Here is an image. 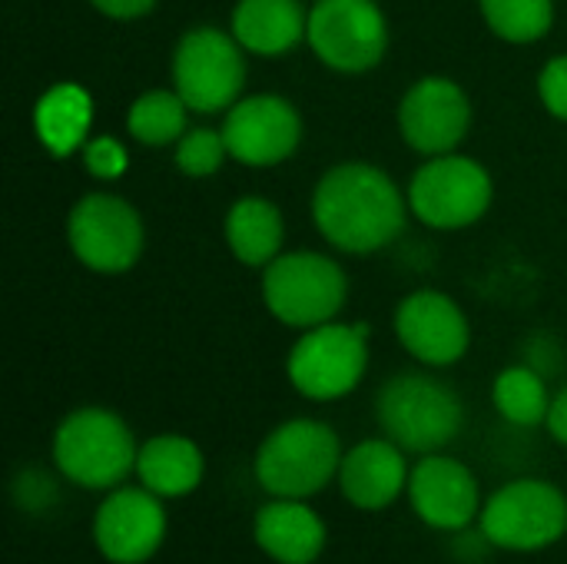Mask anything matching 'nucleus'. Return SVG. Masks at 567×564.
<instances>
[{
	"instance_id": "f257e3e1",
	"label": "nucleus",
	"mask_w": 567,
	"mask_h": 564,
	"mask_svg": "<svg viewBox=\"0 0 567 564\" xmlns=\"http://www.w3.org/2000/svg\"><path fill=\"white\" fill-rule=\"evenodd\" d=\"M319 236L349 256H369L395 243L409 219V196L375 163L346 160L329 166L312 189Z\"/></svg>"
},
{
	"instance_id": "f03ea898",
	"label": "nucleus",
	"mask_w": 567,
	"mask_h": 564,
	"mask_svg": "<svg viewBox=\"0 0 567 564\" xmlns=\"http://www.w3.org/2000/svg\"><path fill=\"white\" fill-rule=\"evenodd\" d=\"M375 416L399 449L415 455H432L452 445L465 429V402L462 396L425 372H399L392 376L375 399Z\"/></svg>"
},
{
	"instance_id": "7ed1b4c3",
	"label": "nucleus",
	"mask_w": 567,
	"mask_h": 564,
	"mask_svg": "<svg viewBox=\"0 0 567 564\" xmlns=\"http://www.w3.org/2000/svg\"><path fill=\"white\" fill-rule=\"evenodd\" d=\"M140 445L133 429L110 409H73L53 432V465L80 489H116L136 472Z\"/></svg>"
},
{
	"instance_id": "20e7f679",
	"label": "nucleus",
	"mask_w": 567,
	"mask_h": 564,
	"mask_svg": "<svg viewBox=\"0 0 567 564\" xmlns=\"http://www.w3.org/2000/svg\"><path fill=\"white\" fill-rule=\"evenodd\" d=\"M339 435L319 419H289L276 425L252 462L256 482L276 499H309L339 479Z\"/></svg>"
},
{
	"instance_id": "39448f33",
	"label": "nucleus",
	"mask_w": 567,
	"mask_h": 564,
	"mask_svg": "<svg viewBox=\"0 0 567 564\" xmlns=\"http://www.w3.org/2000/svg\"><path fill=\"white\" fill-rule=\"evenodd\" d=\"M349 299L346 269L312 249L276 256L262 269V302L289 329H316L332 322Z\"/></svg>"
},
{
	"instance_id": "423d86ee",
	"label": "nucleus",
	"mask_w": 567,
	"mask_h": 564,
	"mask_svg": "<svg viewBox=\"0 0 567 564\" xmlns=\"http://www.w3.org/2000/svg\"><path fill=\"white\" fill-rule=\"evenodd\" d=\"M246 86V50L233 30L193 27L173 50V90L193 113H226Z\"/></svg>"
},
{
	"instance_id": "0eeeda50",
	"label": "nucleus",
	"mask_w": 567,
	"mask_h": 564,
	"mask_svg": "<svg viewBox=\"0 0 567 564\" xmlns=\"http://www.w3.org/2000/svg\"><path fill=\"white\" fill-rule=\"evenodd\" d=\"M369 326L365 322H322L306 329L286 359L292 389L312 402H336L359 389L369 369Z\"/></svg>"
},
{
	"instance_id": "6e6552de",
	"label": "nucleus",
	"mask_w": 567,
	"mask_h": 564,
	"mask_svg": "<svg viewBox=\"0 0 567 564\" xmlns=\"http://www.w3.org/2000/svg\"><path fill=\"white\" fill-rule=\"evenodd\" d=\"M405 196L415 219H422L432 229L452 233L475 226L488 213L495 199V183L485 163L462 156L455 150L445 156H429L415 170Z\"/></svg>"
},
{
	"instance_id": "1a4fd4ad",
	"label": "nucleus",
	"mask_w": 567,
	"mask_h": 564,
	"mask_svg": "<svg viewBox=\"0 0 567 564\" xmlns=\"http://www.w3.org/2000/svg\"><path fill=\"white\" fill-rule=\"evenodd\" d=\"M66 243L80 266L100 276L130 273L146 246V226L133 203L116 193H86L66 216Z\"/></svg>"
},
{
	"instance_id": "9d476101",
	"label": "nucleus",
	"mask_w": 567,
	"mask_h": 564,
	"mask_svg": "<svg viewBox=\"0 0 567 564\" xmlns=\"http://www.w3.org/2000/svg\"><path fill=\"white\" fill-rule=\"evenodd\" d=\"M482 539L505 552H542L567 532L565 492L545 479L502 485L478 515Z\"/></svg>"
},
{
	"instance_id": "9b49d317",
	"label": "nucleus",
	"mask_w": 567,
	"mask_h": 564,
	"mask_svg": "<svg viewBox=\"0 0 567 564\" xmlns=\"http://www.w3.org/2000/svg\"><path fill=\"white\" fill-rule=\"evenodd\" d=\"M306 43L336 73H369L389 50V20L375 0H316Z\"/></svg>"
},
{
	"instance_id": "f8f14e48",
	"label": "nucleus",
	"mask_w": 567,
	"mask_h": 564,
	"mask_svg": "<svg viewBox=\"0 0 567 564\" xmlns=\"http://www.w3.org/2000/svg\"><path fill=\"white\" fill-rule=\"evenodd\" d=\"M223 140L229 156L252 170H269L286 163L302 143V116L296 103L279 93L239 96L223 113Z\"/></svg>"
},
{
	"instance_id": "ddd939ff",
	"label": "nucleus",
	"mask_w": 567,
	"mask_h": 564,
	"mask_svg": "<svg viewBox=\"0 0 567 564\" xmlns=\"http://www.w3.org/2000/svg\"><path fill=\"white\" fill-rule=\"evenodd\" d=\"M468 130L472 100L452 76H422L399 100V133L425 160L455 153Z\"/></svg>"
},
{
	"instance_id": "4468645a",
	"label": "nucleus",
	"mask_w": 567,
	"mask_h": 564,
	"mask_svg": "<svg viewBox=\"0 0 567 564\" xmlns=\"http://www.w3.org/2000/svg\"><path fill=\"white\" fill-rule=\"evenodd\" d=\"M395 336L412 359L432 369L455 366L472 346L468 316L442 289L409 293L395 309Z\"/></svg>"
},
{
	"instance_id": "2eb2a0df",
	"label": "nucleus",
	"mask_w": 567,
	"mask_h": 564,
	"mask_svg": "<svg viewBox=\"0 0 567 564\" xmlns=\"http://www.w3.org/2000/svg\"><path fill=\"white\" fill-rule=\"evenodd\" d=\"M166 539L163 499L150 489L110 492L93 519V542L100 555L113 564H143L159 552Z\"/></svg>"
},
{
	"instance_id": "dca6fc26",
	"label": "nucleus",
	"mask_w": 567,
	"mask_h": 564,
	"mask_svg": "<svg viewBox=\"0 0 567 564\" xmlns=\"http://www.w3.org/2000/svg\"><path fill=\"white\" fill-rule=\"evenodd\" d=\"M409 502L415 515L439 532H468L482 515V489L472 469L452 455H422L409 475Z\"/></svg>"
},
{
	"instance_id": "f3484780",
	"label": "nucleus",
	"mask_w": 567,
	"mask_h": 564,
	"mask_svg": "<svg viewBox=\"0 0 567 564\" xmlns=\"http://www.w3.org/2000/svg\"><path fill=\"white\" fill-rule=\"evenodd\" d=\"M409 475L412 469L405 462V449H399L392 439H365L352 445L339 465L342 495L362 512L392 505L409 489Z\"/></svg>"
},
{
	"instance_id": "a211bd4d",
	"label": "nucleus",
	"mask_w": 567,
	"mask_h": 564,
	"mask_svg": "<svg viewBox=\"0 0 567 564\" xmlns=\"http://www.w3.org/2000/svg\"><path fill=\"white\" fill-rule=\"evenodd\" d=\"M256 545L279 564H312L326 548V525L306 499H272L256 512Z\"/></svg>"
},
{
	"instance_id": "6ab92c4d",
	"label": "nucleus",
	"mask_w": 567,
	"mask_h": 564,
	"mask_svg": "<svg viewBox=\"0 0 567 564\" xmlns=\"http://www.w3.org/2000/svg\"><path fill=\"white\" fill-rule=\"evenodd\" d=\"M229 30L246 53L282 57L306 40L309 10L299 0H239L233 7Z\"/></svg>"
},
{
	"instance_id": "aec40b11",
	"label": "nucleus",
	"mask_w": 567,
	"mask_h": 564,
	"mask_svg": "<svg viewBox=\"0 0 567 564\" xmlns=\"http://www.w3.org/2000/svg\"><path fill=\"white\" fill-rule=\"evenodd\" d=\"M90 126H93V96L86 86L63 80L40 93L33 106V133L50 156L66 160L80 153L83 143L90 140Z\"/></svg>"
},
{
	"instance_id": "412c9836",
	"label": "nucleus",
	"mask_w": 567,
	"mask_h": 564,
	"mask_svg": "<svg viewBox=\"0 0 567 564\" xmlns=\"http://www.w3.org/2000/svg\"><path fill=\"white\" fill-rule=\"evenodd\" d=\"M223 236L229 253L252 269H266L276 256H282L286 219L276 203L262 196H243L229 206Z\"/></svg>"
},
{
	"instance_id": "4be33fe9",
	"label": "nucleus",
	"mask_w": 567,
	"mask_h": 564,
	"mask_svg": "<svg viewBox=\"0 0 567 564\" xmlns=\"http://www.w3.org/2000/svg\"><path fill=\"white\" fill-rule=\"evenodd\" d=\"M203 452L186 435H153L140 445L136 475L140 485L159 499H183L203 482Z\"/></svg>"
},
{
	"instance_id": "5701e85b",
	"label": "nucleus",
	"mask_w": 567,
	"mask_h": 564,
	"mask_svg": "<svg viewBox=\"0 0 567 564\" xmlns=\"http://www.w3.org/2000/svg\"><path fill=\"white\" fill-rule=\"evenodd\" d=\"M492 402L505 422L518 429H535V425H545L548 419L551 392H548L545 376L535 366H512L495 376Z\"/></svg>"
},
{
	"instance_id": "b1692460",
	"label": "nucleus",
	"mask_w": 567,
	"mask_h": 564,
	"mask_svg": "<svg viewBox=\"0 0 567 564\" xmlns=\"http://www.w3.org/2000/svg\"><path fill=\"white\" fill-rule=\"evenodd\" d=\"M186 100L176 90H146L126 110V133L143 146H176L186 126Z\"/></svg>"
},
{
	"instance_id": "393cba45",
	"label": "nucleus",
	"mask_w": 567,
	"mask_h": 564,
	"mask_svg": "<svg viewBox=\"0 0 567 564\" xmlns=\"http://www.w3.org/2000/svg\"><path fill=\"white\" fill-rule=\"evenodd\" d=\"M478 10L505 43H538L555 23V0H478Z\"/></svg>"
},
{
	"instance_id": "a878e982",
	"label": "nucleus",
	"mask_w": 567,
	"mask_h": 564,
	"mask_svg": "<svg viewBox=\"0 0 567 564\" xmlns=\"http://www.w3.org/2000/svg\"><path fill=\"white\" fill-rule=\"evenodd\" d=\"M176 170L183 176H193V180H206L213 173L223 170L229 156V146L223 140V130H209V126H193L183 133V140L176 143Z\"/></svg>"
},
{
	"instance_id": "bb28decb",
	"label": "nucleus",
	"mask_w": 567,
	"mask_h": 564,
	"mask_svg": "<svg viewBox=\"0 0 567 564\" xmlns=\"http://www.w3.org/2000/svg\"><path fill=\"white\" fill-rule=\"evenodd\" d=\"M80 160H83V170L100 183H113L130 170L126 146L116 136H90L80 150Z\"/></svg>"
},
{
	"instance_id": "cd10ccee",
	"label": "nucleus",
	"mask_w": 567,
	"mask_h": 564,
	"mask_svg": "<svg viewBox=\"0 0 567 564\" xmlns=\"http://www.w3.org/2000/svg\"><path fill=\"white\" fill-rule=\"evenodd\" d=\"M538 96L545 103V110L567 123V53L551 57L542 73H538Z\"/></svg>"
},
{
	"instance_id": "c85d7f7f",
	"label": "nucleus",
	"mask_w": 567,
	"mask_h": 564,
	"mask_svg": "<svg viewBox=\"0 0 567 564\" xmlns=\"http://www.w3.org/2000/svg\"><path fill=\"white\" fill-rule=\"evenodd\" d=\"M90 3L110 20H136L156 7V0H90Z\"/></svg>"
},
{
	"instance_id": "c756f323",
	"label": "nucleus",
	"mask_w": 567,
	"mask_h": 564,
	"mask_svg": "<svg viewBox=\"0 0 567 564\" xmlns=\"http://www.w3.org/2000/svg\"><path fill=\"white\" fill-rule=\"evenodd\" d=\"M545 425H548V432H551L555 442L567 445V386L558 396H551V409H548Z\"/></svg>"
}]
</instances>
